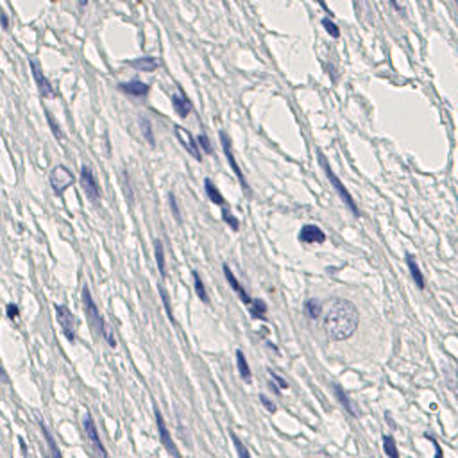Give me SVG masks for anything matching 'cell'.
<instances>
[{"label": "cell", "instance_id": "e0dca14e", "mask_svg": "<svg viewBox=\"0 0 458 458\" xmlns=\"http://www.w3.org/2000/svg\"><path fill=\"white\" fill-rule=\"evenodd\" d=\"M237 367H238V372H240L242 380L246 381V383H251V381H253V372H251V367H249V364H247L246 355H244V351H240V349L237 351Z\"/></svg>", "mask_w": 458, "mask_h": 458}, {"label": "cell", "instance_id": "f35d334b", "mask_svg": "<svg viewBox=\"0 0 458 458\" xmlns=\"http://www.w3.org/2000/svg\"><path fill=\"white\" fill-rule=\"evenodd\" d=\"M18 442H20V447H22V453L27 454V446H25V440L22 437H18Z\"/></svg>", "mask_w": 458, "mask_h": 458}, {"label": "cell", "instance_id": "83f0119b", "mask_svg": "<svg viewBox=\"0 0 458 458\" xmlns=\"http://www.w3.org/2000/svg\"><path fill=\"white\" fill-rule=\"evenodd\" d=\"M158 290H160V295H161V301H163V306H165V310H167V317H168V320H170L172 324L176 322L174 320V315H172V306H170V297H168V292L165 290L163 286H158Z\"/></svg>", "mask_w": 458, "mask_h": 458}, {"label": "cell", "instance_id": "3957f363", "mask_svg": "<svg viewBox=\"0 0 458 458\" xmlns=\"http://www.w3.org/2000/svg\"><path fill=\"white\" fill-rule=\"evenodd\" d=\"M49 179H50V186H52L54 193H56V195H61V193H65V190L68 188V186L74 184L75 177L65 165H56V167L52 168V172H50Z\"/></svg>", "mask_w": 458, "mask_h": 458}, {"label": "cell", "instance_id": "74e56055", "mask_svg": "<svg viewBox=\"0 0 458 458\" xmlns=\"http://www.w3.org/2000/svg\"><path fill=\"white\" fill-rule=\"evenodd\" d=\"M426 438L433 442V446H435V458H442V447H440V444H438V442L435 440V438L429 437V435H426Z\"/></svg>", "mask_w": 458, "mask_h": 458}, {"label": "cell", "instance_id": "603a6c76", "mask_svg": "<svg viewBox=\"0 0 458 458\" xmlns=\"http://www.w3.org/2000/svg\"><path fill=\"white\" fill-rule=\"evenodd\" d=\"M193 285H195V294H197V297H199L204 304H209L208 292H206L204 283H202V279H200V276H199V272H197V270H193Z\"/></svg>", "mask_w": 458, "mask_h": 458}, {"label": "cell", "instance_id": "4dcf8cb0", "mask_svg": "<svg viewBox=\"0 0 458 458\" xmlns=\"http://www.w3.org/2000/svg\"><path fill=\"white\" fill-rule=\"evenodd\" d=\"M168 202H170V208H172V215L176 218L177 222H181V211H179V206H177V199L174 193H168Z\"/></svg>", "mask_w": 458, "mask_h": 458}, {"label": "cell", "instance_id": "9c48e42d", "mask_svg": "<svg viewBox=\"0 0 458 458\" xmlns=\"http://www.w3.org/2000/svg\"><path fill=\"white\" fill-rule=\"evenodd\" d=\"M174 133H176V136H177V140H179L181 145L188 151V154H192L197 161L202 160V158H200V151H199V143H197V140H193V136L190 135L184 127L176 126L174 127Z\"/></svg>", "mask_w": 458, "mask_h": 458}, {"label": "cell", "instance_id": "f546056e", "mask_svg": "<svg viewBox=\"0 0 458 458\" xmlns=\"http://www.w3.org/2000/svg\"><path fill=\"white\" fill-rule=\"evenodd\" d=\"M322 25H324V29H326L327 34H329L331 38H338V36H340V29L336 27V24H333V22L329 20V18H324V20H322Z\"/></svg>", "mask_w": 458, "mask_h": 458}, {"label": "cell", "instance_id": "7a4b0ae2", "mask_svg": "<svg viewBox=\"0 0 458 458\" xmlns=\"http://www.w3.org/2000/svg\"><path fill=\"white\" fill-rule=\"evenodd\" d=\"M82 303H84V310H86V315H88V320H90L91 327L97 329V331L107 340V343H109L111 348H117V342H114V338H113V333L109 331V327H106L104 317L100 315V311H98L97 304L93 303V297H91L90 288H88V286L82 288Z\"/></svg>", "mask_w": 458, "mask_h": 458}, {"label": "cell", "instance_id": "e575fe53", "mask_svg": "<svg viewBox=\"0 0 458 458\" xmlns=\"http://www.w3.org/2000/svg\"><path fill=\"white\" fill-rule=\"evenodd\" d=\"M269 372H270V378H272V380H274V383L278 385L279 389H283V390H285V389H288V383H286V381L283 380L281 376H278V374H276L274 371H269Z\"/></svg>", "mask_w": 458, "mask_h": 458}, {"label": "cell", "instance_id": "30bf717a", "mask_svg": "<svg viewBox=\"0 0 458 458\" xmlns=\"http://www.w3.org/2000/svg\"><path fill=\"white\" fill-rule=\"evenodd\" d=\"M84 431H86V435H88V438H90L93 449L98 453V456H100V458H107L106 447H104L102 440H100V437H98L97 426H95L91 415H86V417H84Z\"/></svg>", "mask_w": 458, "mask_h": 458}, {"label": "cell", "instance_id": "ba28073f", "mask_svg": "<svg viewBox=\"0 0 458 458\" xmlns=\"http://www.w3.org/2000/svg\"><path fill=\"white\" fill-rule=\"evenodd\" d=\"M81 184H82V190L86 192V195L90 197L91 200H97L98 197H100V188H98L97 179H95L93 172L86 167V165L81 167Z\"/></svg>", "mask_w": 458, "mask_h": 458}, {"label": "cell", "instance_id": "8fae6325", "mask_svg": "<svg viewBox=\"0 0 458 458\" xmlns=\"http://www.w3.org/2000/svg\"><path fill=\"white\" fill-rule=\"evenodd\" d=\"M29 66H31V72H33V77H34V82H36L38 90H40L41 97H52L54 95V88L52 84H50V81L45 77V74L41 72L40 65H38L36 61H29Z\"/></svg>", "mask_w": 458, "mask_h": 458}, {"label": "cell", "instance_id": "5bb4252c", "mask_svg": "<svg viewBox=\"0 0 458 458\" xmlns=\"http://www.w3.org/2000/svg\"><path fill=\"white\" fill-rule=\"evenodd\" d=\"M119 90L127 95H133V97H145L149 93V90H151V86L142 81H129V82H120Z\"/></svg>", "mask_w": 458, "mask_h": 458}, {"label": "cell", "instance_id": "ab89813d", "mask_svg": "<svg viewBox=\"0 0 458 458\" xmlns=\"http://www.w3.org/2000/svg\"><path fill=\"white\" fill-rule=\"evenodd\" d=\"M0 22H2L4 29H8V27H9V20H8V17H6V15H0Z\"/></svg>", "mask_w": 458, "mask_h": 458}, {"label": "cell", "instance_id": "60d3db41", "mask_svg": "<svg viewBox=\"0 0 458 458\" xmlns=\"http://www.w3.org/2000/svg\"><path fill=\"white\" fill-rule=\"evenodd\" d=\"M0 374H2V378H6V376H4V369H2V365H0Z\"/></svg>", "mask_w": 458, "mask_h": 458}, {"label": "cell", "instance_id": "7402d4cb", "mask_svg": "<svg viewBox=\"0 0 458 458\" xmlns=\"http://www.w3.org/2000/svg\"><path fill=\"white\" fill-rule=\"evenodd\" d=\"M249 311H251V315H253L254 319L265 320V317H267V304L263 303L262 299H253V303H251V306H249Z\"/></svg>", "mask_w": 458, "mask_h": 458}, {"label": "cell", "instance_id": "4fadbf2b", "mask_svg": "<svg viewBox=\"0 0 458 458\" xmlns=\"http://www.w3.org/2000/svg\"><path fill=\"white\" fill-rule=\"evenodd\" d=\"M299 240L304 242V244H322L326 240V235L319 225L306 224L299 233Z\"/></svg>", "mask_w": 458, "mask_h": 458}, {"label": "cell", "instance_id": "6da1fadb", "mask_svg": "<svg viewBox=\"0 0 458 458\" xmlns=\"http://www.w3.org/2000/svg\"><path fill=\"white\" fill-rule=\"evenodd\" d=\"M360 324L358 310L348 299H331L324 311V331L335 342H342L355 335Z\"/></svg>", "mask_w": 458, "mask_h": 458}, {"label": "cell", "instance_id": "ac0fdd59", "mask_svg": "<svg viewBox=\"0 0 458 458\" xmlns=\"http://www.w3.org/2000/svg\"><path fill=\"white\" fill-rule=\"evenodd\" d=\"M406 263H408V269H410V272H412V278H413V281H415V285H417L421 290H424V288H426L424 276H422L421 269H419L417 262H415V258H413L412 254H408V256H406Z\"/></svg>", "mask_w": 458, "mask_h": 458}, {"label": "cell", "instance_id": "8d00e7d4", "mask_svg": "<svg viewBox=\"0 0 458 458\" xmlns=\"http://www.w3.org/2000/svg\"><path fill=\"white\" fill-rule=\"evenodd\" d=\"M260 401H262V405L265 406L267 410H269L270 413H274L276 412V405L272 403V401L269 399V397H265V396H260Z\"/></svg>", "mask_w": 458, "mask_h": 458}, {"label": "cell", "instance_id": "9a60e30c", "mask_svg": "<svg viewBox=\"0 0 458 458\" xmlns=\"http://www.w3.org/2000/svg\"><path fill=\"white\" fill-rule=\"evenodd\" d=\"M172 106L176 109V113L179 114L181 119H186L192 111V102L188 100V97L184 93H176L172 97Z\"/></svg>", "mask_w": 458, "mask_h": 458}, {"label": "cell", "instance_id": "52a82bcc", "mask_svg": "<svg viewBox=\"0 0 458 458\" xmlns=\"http://www.w3.org/2000/svg\"><path fill=\"white\" fill-rule=\"evenodd\" d=\"M220 142H222V151H224V154H225V158H227V163H229V167L233 168V172H235V176L238 177V181H240V184L244 186V190H247V181H246V177H244V172H242V168H240V165L237 163V160H235V156H233V149H231V140H229V136L225 135V133H220Z\"/></svg>", "mask_w": 458, "mask_h": 458}, {"label": "cell", "instance_id": "d590c367", "mask_svg": "<svg viewBox=\"0 0 458 458\" xmlns=\"http://www.w3.org/2000/svg\"><path fill=\"white\" fill-rule=\"evenodd\" d=\"M6 313H8V317L11 320H15L20 315V311H18V306L17 304H8V308H6Z\"/></svg>", "mask_w": 458, "mask_h": 458}, {"label": "cell", "instance_id": "4316f807", "mask_svg": "<svg viewBox=\"0 0 458 458\" xmlns=\"http://www.w3.org/2000/svg\"><path fill=\"white\" fill-rule=\"evenodd\" d=\"M140 127H142V135L143 138L147 140L149 145H154V133H152V124L149 119H145V117H142L140 119Z\"/></svg>", "mask_w": 458, "mask_h": 458}, {"label": "cell", "instance_id": "484cf974", "mask_svg": "<svg viewBox=\"0 0 458 458\" xmlns=\"http://www.w3.org/2000/svg\"><path fill=\"white\" fill-rule=\"evenodd\" d=\"M333 389H335V394H336V397H338L340 405H343V408L348 410V412L351 413L353 417H356L358 413H356V412H355V408H353V405H351V401H349L348 394H346L342 389H340V385H333Z\"/></svg>", "mask_w": 458, "mask_h": 458}, {"label": "cell", "instance_id": "d6a6232c", "mask_svg": "<svg viewBox=\"0 0 458 458\" xmlns=\"http://www.w3.org/2000/svg\"><path fill=\"white\" fill-rule=\"evenodd\" d=\"M197 143H199V147L204 149L208 154H213V147H211V143H209V138L206 135H199V136H197Z\"/></svg>", "mask_w": 458, "mask_h": 458}, {"label": "cell", "instance_id": "cb8c5ba5", "mask_svg": "<svg viewBox=\"0 0 458 458\" xmlns=\"http://www.w3.org/2000/svg\"><path fill=\"white\" fill-rule=\"evenodd\" d=\"M383 451L389 458H399L397 444H396V440H394L392 435H383Z\"/></svg>", "mask_w": 458, "mask_h": 458}, {"label": "cell", "instance_id": "2e32d148", "mask_svg": "<svg viewBox=\"0 0 458 458\" xmlns=\"http://www.w3.org/2000/svg\"><path fill=\"white\" fill-rule=\"evenodd\" d=\"M127 65L140 70V72H154V70L160 66V61H158L156 57L145 56V57H138V59H133V61H129Z\"/></svg>", "mask_w": 458, "mask_h": 458}, {"label": "cell", "instance_id": "f1b7e54d", "mask_svg": "<svg viewBox=\"0 0 458 458\" xmlns=\"http://www.w3.org/2000/svg\"><path fill=\"white\" fill-rule=\"evenodd\" d=\"M231 438H233V444H235V447H237L238 458H251L249 449H247L246 444H244V442H242L240 438L237 437V433H231Z\"/></svg>", "mask_w": 458, "mask_h": 458}, {"label": "cell", "instance_id": "1f68e13d", "mask_svg": "<svg viewBox=\"0 0 458 458\" xmlns=\"http://www.w3.org/2000/svg\"><path fill=\"white\" fill-rule=\"evenodd\" d=\"M222 218H224V220L227 222L229 225H231V229H233V231H238V229H240V222H238L237 218H235L233 215L227 211V209H222Z\"/></svg>", "mask_w": 458, "mask_h": 458}, {"label": "cell", "instance_id": "836d02e7", "mask_svg": "<svg viewBox=\"0 0 458 458\" xmlns=\"http://www.w3.org/2000/svg\"><path fill=\"white\" fill-rule=\"evenodd\" d=\"M47 120H49L50 127H52V133H54V136H56L57 140H63L61 133H59V126H57V122H56V119H54V117H52V113H47Z\"/></svg>", "mask_w": 458, "mask_h": 458}, {"label": "cell", "instance_id": "277c9868", "mask_svg": "<svg viewBox=\"0 0 458 458\" xmlns=\"http://www.w3.org/2000/svg\"><path fill=\"white\" fill-rule=\"evenodd\" d=\"M319 158H320V165H322V167H324V170H326V176H327V179H329V183L333 184V188H335L336 192H338V195L342 197V200H343V202H346V204L349 206V209H351V211L355 213V217H358V215H360V211H358V208H356L355 200H353V195L348 192V188H346V186H343V184L340 183V179L335 176V172H333L331 168H329V165H327V163H326V160H324V156L320 154Z\"/></svg>", "mask_w": 458, "mask_h": 458}, {"label": "cell", "instance_id": "7c38bea8", "mask_svg": "<svg viewBox=\"0 0 458 458\" xmlns=\"http://www.w3.org/2000/svg\"><path fill=\"white\" fill-rule=\"evenodd\" d=\"M222 270H224V276H225V279H227V283H229V286L233 288V292H237V295L240 297V301L244 304H247V306H251V303H253V299L247 295V292H246V288L242 286V283L238 281L237 278H235V274H233V270L229 269V265L227 263H224L222 265Z\"/></svg>", "mask_w": 458, "mask_h": 458}, {"label": "cell", "instance_id": "5b68a950", "mask_svg": "<svg viewBox=\"0 0 458 458\" xmlns=\"http://www.w3.org/2000/svg\"><path fill=\"white\" fill-rule=\"evenodd\" d=\"M56 315H57V322L61 326L63 335L66 336V340L74 342L75 340V315L70 311L68 306L65 304H56Z\"/></svg>", "mask_w": 458, "mask_h": 458}, {"label": "cell", "instance_id": "8992f818", "mask_svg": "<svg viewBox=\"0 0 458 458\" xmlns=\"http://www.w3.org/2000/svg\"><path fill=\"white\" fill-rule=\"evenodd\" d=\"M154 415H156V424H158V431H160L161 444H163L165 449H167L172 456L179 458L181 454H179V451H177V446H176V442H174V438L170 437V431H168L167 424H165V419H163V415H161V412L160 410H156Z\"/></svg>", "mask_w": 458, "mask_h": 458}, {"label": "cell", "instance_id": "44dd1931", "mask_svg": "<svg viewBox=\"0 0 458 458\" xmlns=\"http://www.w3.org/2000/svg\"><path fill=\"white\" fill-rule=\"evenodd\" d=\"M40 428H41V431H43V437H45L47 447H49V451H50V458H63L61 451H59V447H57L56 440H54V437L50 435V431L47 429V426L43 424V422H41Z\"/></svg>", "mask_w": 458, "mask_h": 458}, {"label": "cell", "instance_id": "ffe728a7", "mask_svg": "<svg viewBox=\"0 0 458 458\" xmlns=\"http://www.w3.org/2000/svg\"><path fill=\"white\" fill-rule=\"evenodd\" d=\"M154 256H156V265L160 270L161 278H167V265H165V251H163V244L161 240L154 242Z\"/></svg>", "mask_w": 458, "mask_h": 458}, {"label": "cell", "instance_id": "d6986e66", "mask_svg": "<svg viewBox=\"0 0 458 458\" xmlns=\"http://www.w3.org/2000/svg\"><path fill=\"white\" fill-rule=\"evenodd\" d=\"M204 190H206V195H208V199L211 200L213 204H217V206H224L225 204L224 195L218 192V188L215 186V184H213V181L204 179Z\"/></svg>", "mask_w": 458, "mask_h": 458}, {"label": "cell", "instance_id": "d4e9b609", "mask_svg": "<svg viewBox=\"0 0 458 458\" xmlns=\"http://www.w3.org/2000/svg\"><path fill=\"white\" fill-rule=\"evenodd\" d=\"M304 311H306V315L310 319H319L320 315H322V306H320L319 301L308 299L306 303H304Z\"/></svg>", "mask_w": 458, "mask_h": 458}]
</instances>
